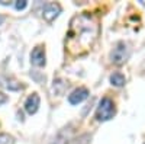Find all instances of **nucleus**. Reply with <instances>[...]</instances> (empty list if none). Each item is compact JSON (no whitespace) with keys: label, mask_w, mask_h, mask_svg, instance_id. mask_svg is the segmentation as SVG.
I'll return each instance as SVG.
<instances>
[{"label":"nucleus","mask_w":145,"mask_h":144,"mask_svg":"<svg viewBox=\"0 0 145 144\" xmlns=\"http://www.w3.org/2000/svg\"><path fill=\"white\" fill-rule=\"evenodd\" d=\"M116 114V108H115V103L110 98H103L100 102H99V106L96 109V119L100 122H105V121H109L110 118H113Z\"/></svg>","instance_id":"obj_2"},{"label":"nucleus","mask_w":145,"mask_h":144,"mask_svg":"<svg viewBox=\"0 0 145 144\" xmlns=\"http://www.w3.org/2000/svg\"><path fill=\"white\" fill-rule=\"evenodd\" d=\"M3 22H5V16H2V15H0V25H2Z\"/></svg>","instance_id":"obj_14"},{"label":"nucleus","mask_w":145,"mask_h":144,"mask_svg":"<svg viewBox=\"0 0 145 144\" xmlns=\"http://www.w3.org/2000/svg\"><path fill=\"white\" fill-rule=\"evenodd\" d=\"M61 13V6L58 3H46L42 9V16L46 22H52L55 18Z\"/></svg>","instance_id":"obj_4"},{"label":"nucleus","mask_w":145,"mask_h":144,"mask_svg":"<svg viewBox=\"0 0 145 144\" xmlns=\"http://www.w3.org/2000/svg\"><path fill=\"white\" fill-rule=\"evenodd\" d=\"M26 5H28V2H26V0H16L15 7H16L18 10H23V9L26 7Z\"/></svg>","instance_id":"obj_12"},{"label":"nucleus","mask_w":145,"mask_h":144,"mask_svg":"<svg viewBox=\"0 0 145 144\" xmlns=\"http://www.w3.org/2000/svg\"><path fill=\"white\" fill-rule=\"evenodd\" d=\"M0 144H15V138L10 134L0 133Z\"/></svg>","instance_id":"obj_10"},{"label":"nucleus","mask_w":145,"mask_h":144,"mask_svg":"<svg viewBox=\"0 0 145 144\" xmlns=\"http://www.w3.org/2000/svg\"><path fill=\"white\" fill-rule=\"evenodd\" d=\"M99 34V25L91 15L83 13L72 18L67 34V45L72 54H81L91 48Z\"/></svg>","instance_id":"obj_1"},{"label":"nucleus","mask_w":145,"mask_h":144,"mask_svg":"<svg viewBox=\"0 0 145 144\" xmlns=\"http://www.w3.org/2000/svg\"><path fill=\"white\" fill-rule=\"evenodd\" d=\"M87 96H89V90L86 87H78L68 96V102L71 105H78L84 99H87Z\"/></svg>","instance_id":"obj_6"},{"label":"nucleus","mask_w":145,"mask_h":144,"mask_svg":"<svg viewBox=\"0 0 145 144\" xmlns=\"http://www.w3.org/2000/svg\"><path fill=\"white\" fill-rule=\"evenodd\" d=\"M110 83H112L113 86L120 87V86H123L125 83H126V79H125V76H123L122 73L116 71V73H113V74L110 76Z\"/></svg>","instance_id":"obj_9"},{"label":"nucleus","mask_w":145,"mask_h":144,"mask_svg":"<svg viewBox=\"0 0 145 144\" xmlns=\"http://www.w3.org/2000/svg\"><path fill=\"white\" fill-rule=\"evenodd\" d=\"M6 102H7V95H5V93L0 92V105H3V103H6Z\"/></svg>","instance_id":"obj_13"},{"label":"nucleus","mask_w":145,"mask_h":144,"mask_svg":"<svg viewBox=\"0 0 145 144\" xmlns=\"http://www.w3.org/2000/svg\"><path fill=\"white\" fill-rule=\"evenodd\" d=\"M129 55H131V51H129V48H128V44L120 41L113 48V51L110 54V58H112V63L120 66V64H123L126 60L129 58Z\"/></svg>","instance_id":"obj_3"},{"label":"nucleus","mask_w":145,"mask_h":144,"mask_svg":"<svg viewBox=\"0 0 145 144\" xmlns=\"http://www.w3.org/2000/svg\"><path fill=\"white\" fill-rule=\"evenodd\" d=\"M71 133H72V131H71L70 127H68V128H63V130L55 135L52 144H68V141H70V138H71Z\"/></svg>","instance_id":"obj_8"},{"label":"nucleus","mask_w":145,"mask_h":144,"mask_svg":"<svg viewBox=\"0 0 145 144\" xmlns=\"http://www.w3.org/2000/svg\"><path fill=\"white\" fill-rule=\"evenodd\" d=\"M39 103H41V99H39L38 93H32L25 102V111L29 115L36 114V111H38V108H39Z\"/></svg>","instance_id":"obj_5"},{"label":"nucleus","mask_w":145,"mask_h":144,"mask_svg":"<svg viewBox=\"0 0 145 144\" xmlns=\"http://www.w3.org/2000/svg\"><path fill=\"white\" fill-rule=\"evenodd\" d=\"M31 63L33 66H38V67L45 66V50L42 47L33 48V51L31 54Z\"/></svg>","instance_id":"obj_7"},{"label":"nucleus","mask_w":145,"mask_h":144,"mask_svg":"<svg viewBox=\"0 0 145 144\" xmlns=\"http://www.w3.org/2000/svg\"><path fill=\"white\" fill-rule=\"evenodd\" d=\"M13 83H16L15 80H6V83H3V85L7 87V89H10V90H18V89H20V85H13Z\"/></svg>","instance_id":"obj_11"}]
</instances>
